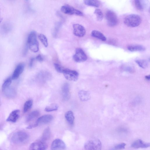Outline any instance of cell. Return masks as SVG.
<instances>
[{
  "label": "cell",
  "instance_id": "1",
  "mask_svg": "<svg viewBox=\"0 0 150 150\" xmlns=\"http://www.w3.org/2000/svg\"><path fill=\"white\" fill-rule=\"evenodd\" d=\"M142 19L140 16L132 14L128 15L125 18L124 22L129 27L135 28L139 25Z\"/></svg>",
  "mask_w": 150,
  "mask_h": 150
},
{
  "label": "cell",
  "instance_id": "2",
  "mask_svg": "<svg viewBox=\"0 0 150 150\" xmlns=\"http://www.w3.org/2000/svg\"><path fill=\"white\" fill-rule=\"evenodd\" d=\"M29 139V136L26 132L18 131L15 133L12 136V142L16 144H23L27 142Z\"/></svg>",
  "mask_w": 150,
  "mask_h": 150
},
{
  "label": "cell",
  "instance_id": "3",
  "mask_svg": "<svg viewBox=\"0 0 150 150\" xmlns=\"http://www.w3.org/2000/svg\"><path fill=\"white\" fill-rule=\"evenodd\" d=\"M28 42L29 48L32 52L36 53L39 51V44L35 32H32L29 34Z\"/></svg>",
  "mask_w": 150,
  "mask_h": 150
},
{
  "label": "cell",
  "instance_id": "4",
  "mask_svg": "<svg viewBox=\"0 0 150 150\" xmlns=\"http://www.w3.org/2000/svg\"><path fill=\"white\" fill-rule=\"evenodd\" d=\"M84 147L85 150H101L102 144L99 139H93L88 141Z\"/></svg>",
  "mask_w": 150,
  "mask_h": 150
},
{
  "label": "cell",
  "instance_id": "5",
  "mask_svg": "<svg viewBox=\"0 0 150 150\" xmlns=\"http://www.w3.org/2000/svg\"><path fill=\"white\" fill-rule=\"evenodd\" d=\"M63 73L65 78L68 81H76L78 79L79 74L76 71L64 69Z\"/></svg>",
  "mask_w": 150,
  "mask_h": 150
},
{
  "label": "cell",
  "instance_id": "6",
  "mask_svg": "<svg viewBox=\"0 0 150 150\" xmlns=\"http://www.w3.org/2000/svg\"><path fill=\"white\" fill-rule=\"evenodd\" d=\"M106 18L108 25L110 27H114L118 23V20L116 14L111 10L107 11L106 14Z\"/></svg>",
  "mask_w": 150,
  "mask_h": 150
},
{
  "label": "cell",
  "instance_id": "7",
  "mask_svg": "<svg viewBox=\"0 0 150 150\" xmlns=\"http://www.w3.org/2000/svg\"><path fill=\"white\" fill-rule=\"evenodd\" d=\"M87 58L86 55L82 49L78 48L76 49V54L73 56V60L75 62H84L87 60Z\"/></svg>",
  "mask_w": 150,
  "mask_h": 150
},
{
  "label": "cell",
  "instance_id": "8",
  "mask_svg": "<svg viewBox=\"0 0 150 150\" xmlns=\"http://www.w3.org/2000/svg\"><path fill=\"white\" fill-rule=\"evenodd\" d=\"M61 11L64 13L69 15H76L83 16V14L82 12L74 8L69 6H63L61 7Z\"/></svg>",
  "mask_w": 150,
  "mask_h": 150
},
{
  "label": "cell",
  "instance_id": "9",
  "mask_svg": "<svg viewBox=\"0 0 150 150\" xmlns=\"http://www.w3.org/2000/svg\"><path fill=\"white\" fill-rule=\"evenodd\" d=\"M47 145L46 142L40 140L32 143L29 147V150H46Z\"/></svg>",
  "mask_w": 150,
  "mask_h": 150
},
{
  "label": "cell",
  "instance_id": "10",
  "mask_svg": "<svg viewBox=\"0 0 150 150\" xmlns=\"http://www.w3.org/2000/svg\"><path fill=\"white\" fill-rule=\"evenodd\" d=\"M53 118L52 116L51 115H45L40 117L34 123L35 127L39 125L46 124L51 122Z\"/></svg>",
  "mask_w": 150,
  "mask_h": 150
},
{
  "label": "cell",
  "instance_id": "11",
  "mask_svg": "<svg viewBox=\"0 0 150 150\" xmlns=\"http://www.w3.org/2000/svg\"><path fill=\"white\" fill-rule=\"evenodd\" d=\"M66 148V146L65 142L59 139L54 140L52 142L51 146L52 150H64Z\"/></svg>",
  "mask_w": 150,
  "mask_h": 150
},
{
  "label": "cell",
  "instance_id": "12",
  "mask_svg": "<svg viewBox=\"0 0 150 150\" xmlns=\"http://www.w3.org/2000/svg\"><path fill=\"white\" fill-rule=\"evenodd\" d=\"M74 34L78 37H83L86 34L85 28L81 25L78 24H74L73 26Z\"/></svg>",
  "mask_w": 150,
  "mask_h": 150
},
{
  "label": "cell",
  "instance_id": "13",
  "mask_svg": "<svg viewBox=\"0 0 150 150\" xmlns=\"http://www.w3.org/2000/svg\"><path fill=\"white\" fill-rule=\"evenodd\" d=\"M24 66L23 63H21L17 65L13 72L12 78V80H16L19 77L23 71Z\"/></svg>",
  "mask_w": 150,
  "mask_h": 150
},
{
  "label": "cell",
  "instance_id": "14",
  "mask_svg": "<svg viewBox=\"0 0 150 150\" xmlns=\"http://www.w3.org/2000/svg\"><path fill=\"white\" fill-rule=\"evenodd\" d=\"M149 146V143L145 142L140 139H138L134 141L131 144V147L135 149L146 148Z\"/></svg>",
  "mask_w": 150,
  "mask_h": 150
},
{
  "label": "cell",
  "instance_id": "15",
  "mask_svg": "<svg viewBox=\"0 0 150 150\" xmlns=\"http://www.w3.org/2000/svg\"><path fill=\"white\" fill-rule=\"evenodd\" d=\"M20 111L15 110L12 111L7 119V121L13 122H16L19 118Z\"/></svg>",
  "mask_w": 150,
  "mask_h": 150
},
{
  "label": "cell",
  "instance_id": "16",
  "mask_svg": "<svg viewBox=\"0 0 150 150\" xmlns=\"http://www.w3.org/2000/svg\"><path fill=\"white\" fill-rule=\"evenodd\" d=\"M62 93L63 99L67 100L70 97L69 86L68 83H65L62 86Z\"/></svg>",
  "mask_w": 150,
  "mask_h": 150
},
{
  "label": "cell",
  "instance_id": "17",
  "mask_svg": "<svg viewBox=\"0 0 150 150\" xmlns=\"http://www.w3.org/2000/svg\"><path fill=\"white\" fill-rule=\"evenodd\" d=\"M79 96L81 100L83 102H86L89 100L91 98L89 93L84 90H81L79 92Z\"/></svg>",
  "mask_w": 150,
  "mask_h": 150
},
{
  "label": "cell",
  "instance_id": "18",
  "mask_svg": "<svg viewBox=\"0 0 150 150\" xmlns=\"http://www.w3.org/2000/svg\"><path fill=\"white\" fill-rule=\"evenodd\" d=\"M51 133L50 129L49 128H46L43 131L40 140L45 142L49 140L50 138Z\"/></svg>",
  "mask_w": 150,
  "mask_h": 150
},
{
  "label": "cell",
  "instance_id": "19",
  "mask_svg": "<svg viewBox=\"0 0 150 150\" xmlns=\"http://www.w3.org/2000/svg\"><path fill=\"white\" fill-rule=\"evenodd\" d=\"M3 92L7 97L9 98H13L16 95L15 91L10 86L5 89Z\"/></svg>",
  "mask_w": 150,
  "mask_h": 150
},
{
  "label": "cell",
  "instance_id": "20",
  "mask_svg": "<svg viewBox=\"0 0 150 150\" xmlns=\"http://www.w3.org/2000/svg\"><path fill=\"white\" fill-rule=\"evenodd\" d=\"M12 29V25L10 23L7 22L3 23L0 28L1 32L4 34L9 32Z\"/></svg>",
  "mask_w": 150,
  "mask_h": 150
},
{
  "label": "cell",
  "instance_id": "21",
  "mask_svg": "<svg viewBox=\"0 0 150 150\" xmlns=\"http://www.w3.org/2000/svg\"><path fill=\"white\" fill-rule=\"evenodd\" d=\"M65 117L66 120L69 124L71 125H73L74 117L73 113L72 111H67L65 114Z\"/></svg>",
  "mask_w": 150,
  "mask_h": 150
},
{
  "label": "cell",
  "instance_id": "22",
  "mask_svg": "<svg viewBox=\"0 0 150 150\" xmlns=\"http://www.w3.org/2000/svg\"><path fill=\"white\" fill-rule=\"evenodd\" d=\"M91 35L93 37L105 41L107 40L105 36L101 32L97 31L94 30L91 33Z\"/></svg>",
  "mask_w": 150,
  "mask_h": 150
},
{
  "label": "cell",
  "instance_id": "23",
  "mask_svg": "<svg viewBox=\"0 0 150 150\" xmlns=\"http://www.w3.org/2000/svg\"><path fill=\"white\" fill-rule=\"evenodd\" d=\"M129 51L131 52L143 51L145 50V48L140 45H133L129 46L128 47Z\"/></svg>",
  "mask_w": 150,
  "mask_h": 150
},
{
  "label": "cell",
  "instance_id": "24",
  "mask_svg": "<svg viewBox=\"0 0 150 150\" xmlns=\"http://www.w3.org/2000/svg\"><path fill=\"white\" fill-rule=\"evenodd\" d=\"M40 114L39 111L35 110L31 113L28 116L27 120V122H29L38 117Z\"/></svg>",
  "mask_w": 150,
  "mask_h": 150
},
{
  "label": "cell",
  "instance_id": "25",
  "mask_svg": "<svg viewBox=\"0 0 150 150\" xmlns=\"http://www.w3.org/2000/svg\"><path fill=\"white\" fill-rule=\"evenodd\" d=\"M84 3L87 6L98 7L100 6V2L96 0H86L84 1Z\"/></svg>",
  "mask_w": 150,
  "mask_h": 150
},
{
  "label": "cell",
  "instance_id": "26",
  "mask_svg": "<svg viewBox=\"0 0 150 150\" xmlns=\"http://www.w3.org/2000/svg\"><path fill=\"white\" fill-rule=\"evenodd\" d=\"M33 105V101L32 100H28L25 103L23 106V112L26 113L28 112L32 108Z\"/></svg>",
  "mask_w": 150,
  "mask_h": 150
},
{
  "label": "cell",
  "instance_id": "27",
  "mask_svg": "<svg viewBox=\"0 0 150 150\" xmlns=\"http://www.w3.org/2000/svg\"><path fill=\"white\" fill-rule=\"evenodd\" d=\"M58 105L56 104H53L47 107L45 109V111L47 112H52L58 110Z\"/></svg>",
  "mask_w": 150,
  "mask_h": 150
},
{
  "label": "cell",
  "instance_id": "28",
  "mask_svg": "<svg viewBox=\"0 0 150 150\" xmlns=\"http://www.w3.org/2000/svg\"><path fill=\"white\" fill-rule=\"evenodd\" d=\"M96 16L97 19L99 21H102L103 18V14L102 11L100 9H96L94 12Z\"/></svg>",
  "mask_w": 150,
  "mask_h": 150
},
{
  "label": "cell",
  "instance_id": "29",
  "mask_svg": "<svg viewBox=\"0 0 150 150\" xmlns=\"http://www.w3.org/2000/svg\"><path fill=\"white\" fill-rule=\"evenodd\" d=\"M12 78H9L4 81L2 85V91L10 86V85L12 83Z\"/></svg>",
  "mask_w": 150,
  "mask_h": 150
},
{
  "label": "cell",
  "instance_id": "30",
  "mask_svg": "<svg viewBox=\"0 0 150 150\" xmlns=\"http://www.w3.org/2000/svg\"><path fill=\"white\" fill-rule=\"evenodd\" d=\"M39 38L45 47H47L48 43L47 39L46 37L44 35L40 34L39 36Z\"/></svg>",
  "mask_w": 150,
  "mask_h": 150
},
{
  "label": "cell",
  "instance_id": "31",
  "mask_svg": "<svg viewBox=\"0 0 150 150\" xmlns=\"http://www.w3.org/2000/svg\"><path fill=\"white\" fill-rule=\"evenodd\" d=\"M136 62L139 66L142 68H145L147 66V63L145 60H137Z\"/></svg>",
  "mask_w": 150,
  "mask_h": 150
},
{
  "label": "cell",
  "instance_id": "32",
  "mask_svg": "<svg viewBox=\"0 0 150 150\" xmlns=\"http://www.w3.org/2000/svg\"><path fill=\"white\" fill-rule=\"evenodd\" d=\"M126 145L124 143H121L115 146L113 148V150H120L124 149Z\"/></svg>",
  "mask_w": 150,
  "mask_h": 150
},
{
  "label": "cell",
  "instance_id": "33",
  "mask_svg": "<svg viewBox=\"0 0 150 150\" xmlns=\"http://www.w3.org/2000/svg\"><path fill=\"white\" fill-rule=\"evenodd\" d=\"M135 5L136 8L140 10H142L143 9V6L140 1H135Z\"/></svg>",
  "mask_w": 150,
  "mask_h": 150
},
{
  "label": "cell",
  "instance_id": "34",
  "mask_svg": "<svg viewBox=\"0 0 150 150\" xmlns=\"http://www.w3.org/2000/svg\"><path fill=\"white\" fill-rule=\"evenodd\" d=\"M54 65L56 70L58 72L60 73H63V70L64 69V68L58 64L55 63Z\"/></svg>",
  "mask_w": 150,
  "mask_h": 150
},
{
  "label": "cell",
  "instance_id": "35",
  "mask_svg": "<svg viewBox=\"0 0 150 150\" xmlns=\"http://www.w3.org/2000/svg\"><path fill=\"white\" fill-rule=\"evenodd\" d=\"M36 59L37 61L40 62H42L43 61V58L39 54L36 57Z\"/></svg>",
  "mask_w": 150,
  "mask_h": 150
},
{
  "label": "cell",
  "instance_id": "36",
  "mask_svg": "<svg viewBox=\"0 0 150 150\" xmlns=\"http://www.w3.org/2000/svg\"><path fill=\"white\" fill-rule=\"evenodd\" d=\"M34 58H32L30 61V62L29 64V66L30 67H32L34 61Z\"/></svg>",
  "mask_w": 150,
  "mask_h": 150
},
{
  "label": "cell",
  "instance_id": "37",
  "mask_svg": "<svg viewBox=\"0 0 150 150\" xmlns=\"http://www.w3.org/2000/svg\"><path fill=\"white\" fill-rule=\"evenodd\" d=\"M3 20V18L1 15V10H0V23H1Z\"/></svg>",
  "mask_w": 150,
  "mask_h": 150
},
{
  "label": "cell",
  "instance_id": "38",
  "mask_svg": "<svg viewBox=\"0 0 150 150\" xmlns=\"http://www.w3.org/2000/svg\"><path fill=\"white\" fill-rule=\"evenodd\" d=\"M146 79L147 80H149L150 77L149 76H147L146 77Z\"/></svg>",
  "mask_w": 150,
  "mask_h": 150
},
{
  "label": "cell",
  "instance_id": "39",
  "mask_svg": "<svg viewBox=\"0 0 150 150\" xmlns=\"http://www.w3.org/2000/svg\"><path fill=\"white\" fill-rule=\"evenodd\" d=\"M1 98H0V106H1Z\"/></svg>",
  "mask_w": 150,
  "mask_h": 150
}]
</instances>
